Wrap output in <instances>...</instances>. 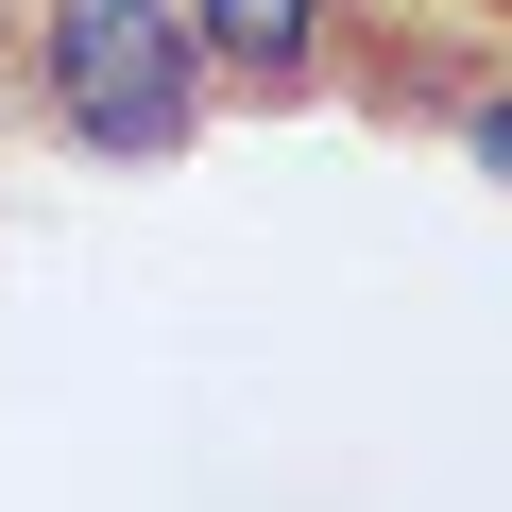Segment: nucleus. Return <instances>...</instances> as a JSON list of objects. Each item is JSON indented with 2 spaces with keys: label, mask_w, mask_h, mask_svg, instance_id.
<instances>
[{
  "label": "nucleus",
  "mask_w": 512,
  "mask_h": 512,
  "mask_svg": "<svg viewBox=\"0 0 512 512\" xmlns=\"http://www.w3.org/2000/svg\"><path fill=\"white\" fill-rule=\"evenodd\" d=\"M18 69L52 86V120H69L103 171H154V154H188V137H205V103H222L171 0H35Z\"/></svg>",
  "instance_id": "nucleus-1"
},
{
  "label": "nucleus",
  "mask_w": 512,
  "mask_h": 512,
  "mask_svg": "<svg viewBox=\"0 0 512 512\" xmlns=\"http://www.w3.org/2000/svg\"><path fill=\"white\" fill-rule=\"evenodd\" d=\"M171 18H188L205 86H239V103H291V86H325L342 0H171Z\"/></svg>",
  "instance_id": "nucleus-2"
},
{
  "label": "nucleus",
  "mask_w": 512,
  "mask_h": 512,
  "mask_svg": "<svg viewBox=\"0 0 512 512\" xmlns=\"http://www.w3.org/2000/svg\"><path fill=\"white\" fill-rule=\"evenodd\" d=\"M461 154H478V171L512 188V86H478V120H461Z\"/></svg>",
  "instance_id": "nucleus-3"
},
{
  "label": "nucleus",
  "mask_w": 512,
  "mask_h": 512,
  "mask_svg": "<svg viewBox=\"0 0 512 512\" xmlns=\"http://www.w3.org/2000/svg\"><path fill=\"white\" fill-rule=\"evenodd\" d=\"M0 86H18V0H0Z\"/></svg>",
  "instance_id": "nucleus-4"
}]
</instances>
